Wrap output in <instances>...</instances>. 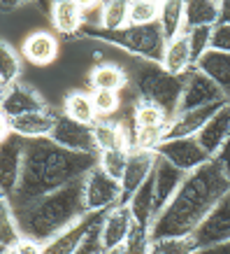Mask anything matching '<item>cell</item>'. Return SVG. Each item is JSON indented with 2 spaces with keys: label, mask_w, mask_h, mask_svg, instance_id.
<instances>
[{
  "label": "cell",
  "mask_w": 230,
  "mask_h": 254,
  "mask_svg": "<svg viewBox=\"0 0 230 254\" xmlns=\"http://www.w3.org/2000/svg\"><path fill=\"white\" fill-rule=\"evenodd\" d=\"M98 166V154H77L54 145L49 138L26 140L23 168L16 191L9 198L12 210H21L63 187L84 180Z\"/></svg>",
  "instance_id": "6da1fadb"
},
{
  "label": "cell",
  "mask_w": 230,
  "mask_h": 254,
  "mask_svg": "<svg viewBox=\"0 0 230 254\" xmlns=\"http://www.w3.org/2000/svg\"><path fill=\"white\" fill-rule=\"evenodd\" d=\"M230 193V182L223 175L221 166L209 159L205 166L184 177L175 198L153 219L149 236L151 238H184L198 229L202 219L214 210L223 196Z\"/></svg>",
  "instance_id": "7a4b0ae2"
},
{
  "label": "cell",
  "mask_w": 230,
  "mask_h": 254,
  "mask_svg": "<svg viewBox=\"0 0 230 254\" xmlns=\"http://www.w3.org/2000/svg\"><path fill=\"white\" fill-rule=\"evenodd\" d=\"M82 182L84 180H77L72 185L35 200L26 208L14 210L19 236L45 245L54 236H58L65 229H70L72 224H77L84 215H89L84 210Z\"/></svg>",
  "instance_id": "3957f363"
},
{
  "label": "cell",
  "mask_w": 230,
  "mask_h": 254,
  "mask_svg": "<svg viewBox=\"0 0 230 254\" xmlns=\"http://www.w3.org/2000/svg\"><path fill=\"white\" fill-rule=\"evenodd\" d=\"M79 35L105 42V45L119 47V49L128 52V54L139 59V61L158 63V65H161L163 54H165V45H168V40H165L158 23H151V26H126L123 31H116V33L82 31Z\"/></svg>",
  "instance_id": "277c9868"
},
{
  "label": "cell",
  "mask_w": 230,
  "mask_h": 254,
  "mask_svg": "<svg viewBox=\"0 0 230 254\" xmlns=\"http://www.w3.org/2000/svg\"><path fill=\"white\" fill-rule=\"evenodd\" d=\"M133 84L138 91V100L153 103L168 112L170 117L177 112L179 96L184 89V77H175L158 63L142 61L133 70Z\"/></svg>",
  "instance_id": "5b68a950"
},
{
  "label": "cell",
  "mask_w": 230,
  "mask_h": 254,
  "mask_svg": "<svg viewBox=\"0 0 230 254\" xmlns=\"http://www.w3.org/2000/svg\"><path fill=\"white\" fill-rule=\"evenodd\" d=\"M82 191H84L86 212H107L121 203V185L109 175H105L98 166L84 177Z\"/></svg>",
  "instance_id": "8992f818"
},
{
  "label": "cell",
  "mask_w": 230,
  "mask_h": 254,
  "mask_svg": "<svg viewBox=\"0 0 230 254\" xmlns=\"http://www.w3.org/2000/svg\"><path fill=\"white\" fill-rule=\"evenodd\" d=\"M153 154L168 161L170 166H175L177 170H182L184 175L198 170L200 166H205L209 161V156L205 154V149L200 147L195 138H172L163 140L161 145L153 149Z\"/></svg>",
  "instance_id": "52a82bcc"
},
{
  "label": "cell",
  "mask_w": 230,
  "mask_h": 254,
  "mask_svg": "<svg viewBox=\"0 0 230 254\" xmlns=\"http://www.w3.org/2000/svg\"><path fill=\"white\" fill-rule=\"evenodd\" d=\"M191 240L198 252L230 240V193L223 196L214 205V210L202 219V224L191 233Z\"/></svg>",
  "instance_id": "ba28073f"
},
{
  "label": "cell",
  "mask_w": 230,
  "mask_h": 254,
  "mask_svg": "<svg viewBox=\"0 0 230 254\" xmlns=\"http://www.w3.org/2000/svg\"><path fill=\"white\" fill-rule=\"evenodd\" d=\"M221 100H228L221 93V89H219L209 77H205L200 70L193 68L191 72L184 75V89H182V96H179L177 112L198 110V108H205V105H212V103H221Z\"/></svg>",
  "instance_id": "9c48e42d"
},
{
  "label": "cell",
  "mask_w": 230,
  "mask_h": 254,
  "mask_svg": "<svg viewBox=\"0 0 230 254\" xmlns=\"http://www.w3.org/2000/svg\"><path fill=\"white\" fill-rule=\"evenodd\" d=\"M49 140H51L54 145L68 149V152H77V154H98L95 138H93V126L77 124L63 115L56 117L54 131H51Z\"/></svg>",
  "instance_id": "30bf717a"
},
{
  "label": "cell",
  "mask_w": 230,
  "mask_h": 254,
  "mask_svg": "<svg viewBox=\"0 0 230 254\" xmlns=\"http://www.w3.org/2000/svg\"><path fill=\"white\" fill-rule=\"evenodd\" d=\"M23 149H26V140L9 133L7 138L0 142V191L7 198L19 187L23 168Z\"/></svg>",
  "instance_id": "8fae6325"
},
{
  "label": "cell",
  "mask_w": 230,
  "mask_h": 254,
  "mask_svg": "<svg viewBox=\"0 0 230 254\" xmlns=\"http://www.w3.org/2000/svg\"><path fill=\"white\" fill-rule=\"evenodd\" d=\"M133 215L126 203H119L112 210L105 212L100 222V252H114L121 250L128 233L133 229Z\"/></svg>",
  "instance_id": "7c38bea8"
},
{
  "label": "cell",
  "mask_w": 230,
  "mask_h": 254,
  "mask_svg": "<svg viewBox=\"0 0 230 254\" xmlns=\"http://www.w3.org/2000/svg\"><path fill=\"white\" fill-rule=\"evenodd\" d=\"M102 217H105V212H89V215H84L70 229L54 236L49 243H45L42 245V254H75L82 247V243L86 240V236L91 233L93 226L102 222Z\"/></svg>",
  "instance_id": "4fadbf2b"
},
{
  "label": "cell",
  "mask_w": 230,
  "mask_h": 254,
  "mask_svg": "<svg viewBox=\"0 0 230 254\" xmlns=\"http://www.w3.org/2000/svg\"><path fill=\"white\" fill-rule=\"evenodd\" d=\"M40 110H46V103L31 84L16 82L0 93V112L7 119L28 115V112H40Z\"/></svg>",
  "instance_id": "5bb4252c"
},
{
  "label": "cell",
  "mask_w": 230,
  "mask_h": 254,
  "mask_svg": "<svg viewBox=\"0 0 230 254\" xmlns=\"http://www.w3.org/2000/svg\"><path fill=\"white\" fill-rule=\"evenodd\" d=\"M156 159L158 156L153 154V152H149V149H131L123 177H121V182H119L121 185V203H128V198H131L133 193L151 177Z\"/></svg>",
  "instance_id": "9a60e30c"
},
{
  "label": "cell",
  "mask_w": 230,
  "mask_h": 254,
  "mask_svg": "<svg viewBox=\"0 0 230 254\" xmlns=\"http://www.w3.org/2000/svg\"><path fill=\"white\" fill-rule=\"evenodd\" d=\"M228 100H221V103H212V105H205V108H198V110H188V112H177L175 117H170V124H168V138L165 140H172V138H195L205 124L212 119V117L219 112V110L226 105Z\"/></svg>",
  "instance_id": "2e32d148"
},
{
  "label": "cell",
  "mask_w": 230,
  "mask_h": 254,
  "mask_svg": "<svg viewBox=\"0 0 230 254\" xmlns=\"http://www.w3.org/2000/svg\"><path fill=\"white\" fill-rule=\"evenodd\" d=\"M184 173L177 170L175 166H170L163 159H156L153 166L151 180H153V198H156V217L163 212V208L168 205L170 200L175 198V193L179 191V187L184 182Z\"/></svg>",
  "instance_id": "e0dca14e"
},
{
  "label": "cell",
  "mask_w": 230,
  "mask_h": 254,
  "mask_svg": "<svg viewBox=\"0 0 230 254\" xmlns=\"http://www.w3.org/2000/svg\"><path fill=\"white\" fill-rule=\"evenodd\" d=\"M21 52L28 63L38 65V68H45V65H51L58 59L61 47H58L56 35H51L49 31H33L23 40Z\"/></svg>",
  "instance_id": "ac0fdd59"
},
{
  "label": "cell",
  "mask_w": 230,
  "mask_h": 254,
  "mask_svg": "<svg viewBox=\"0 0 230 254\" xmlns=\"http://www.w3.org/2000/svg\"><path fill=\"white\" fill-rule=\"evenodd\" d=\"M56 117L51 110H40V112H28V115L7 119L9 122V133H14L23 140H38V138H49L54 131Z\"/></svg>",
  "instance_id": "d6986e66"
},
{
  "label": "cell",
  "mask_w": 230,
  "mask_h": 254,
  "mask_svg": "<svg viewBox=\"0 0 230 254\" xmlns=\"http://www.w3.org/2000/svg\"><path fill=\"white\" fill-rule=\"evenodd\" d=\"M228 135H230V105L226 103V105L205 124V128L195 135V140H198L200 147L205 149V154H207L209 159H214Z\"/></svg>",
  "instance_id": "ffe728a7"
},
{
  "label": "cell",
  "mask_w": 230,
  "mask_h": 254,
  "mask_svg": "<svg viewBox=\"0 0 230 254\" xmlns=\"http://www.w3.org/2000/svg\"><path fill=\"white\" fill-rule=\"evenodd\" d=\"M161 65L175 77H184L186 72L193 70V56H191V42H188V33H182L177 38L168 40L165 45V54H163Z\"/></svg>",
  "instance_id": "44dd1931"
},
{
  "label": "cell",
  "mask_w": 230,
  "mask_h": 254,
  "mask_svg": "<svg viewBox=\"0 0 230 254\" xmlns=\"http://www.w3.org/2000/svg\"><path fill=\"white\" fill-rule=\"evenodd\" d=\"M51 26L63 38L82 33V2L77 0H56L51 2Z\"/></svg>",
  "instance_id": "7402d4cb"
},
{
  "label": "cell",
  "mask_w": 230,
  "mask_h": 254,
  "mask_svg": "<svg viewBox=\"0 0 230 254\" xmlns=\"http://www.w3.org/2000/svg\"><path fill=\"white\" fill-rule=\"evenodd\" d=\"M93 138L98 152L107 149H131V131L126 128L123 122H112V119H98L93 124Z\"/></svg>",
  "instance_id": "603a6c76"
},
{
  "label": "cell",
  "mask_w": 230,
  "mask_h": 254,
  "mask_svg": "<svg viewBox=\"0 0 230 254\" xmlns=\"http://www.w3.org/2000/svg\"><path fill=\"white\" fill-rule=\"evenodd\" d=\"M193 68L212 79L221 89L223 96L230 100V54H221V52H212L209 49L205 56H200Z\"/></svg>",
  "instance_id": "cb8c5ba5"
},
{
  "label": "cell",
  "mask_w": 230,
  "mask_h": 254,
  "mask_svg": "<svg viewBox=\"0 0 230 254\" xmlns=\"http://www.w3.org/2000/svg\"><path fill=\"white\" fill-rule=\"evenodd\" d=\"M221 2L216 0H188L184 2V31L195 28H214L219 23Z\"/></svg>",
  "instance_id": "d4e9b609"
},
{
  "label": "cell",
  "mask_w": 230,
  "mask_h": 254,
  "mask_svg": "<svg viewBox=\"0 0 230 254\" xmlns=\"http://www.w3.org/2000/svg\"><path fill=\"white\" fill-rule=\"evenodd\" d=\"M126 205H128V210H131L133 222L138 224V226L151 229L153 219H156V198H153V180L151 177L139 187L138 191L133 193Z\"/></svg>",
  "instance_id": "484cf974"
},
{
  "label": "cell",
  "mask_w": 230,
  "mask_h": 254,
  "mask_svg": "<svg viewBox=\"0 0 230 254\" xmlns=\"http://www.w3.org/2000/svg\"><path fill=\"white\" fill-rule=\"evenodd\" d=\"M91 91H116L121 93L128 86V72L116 63H98L89 75Z\"/></svg>",
  "instance_id": "4316f807"
},
{
  "label": "cell",
  "mask_w": 230,
  "mask_h": 254,
  "mask_svg": "<svg viewBox=\"0 0 230 254\" xmlns=\"http://www.w3.org/2000/svg\"><path fill=\"white\" fill-rule=\"evenodd\" d=\"M63 117H68L77 124H84V126H93L98 122L95 117V108H93V98L91 93L86 91H70L63 98Z\"/></svg>",
  "instance_id": "83f0119b"
},
{
  "label": "cell",
  "mask_w": 230,
  "mask_h": 254,
  "mask_svg": "<svg viewBox=\"0 0 230 254\" xmlns=\"http://www.w3.org/2000/svg\"><path fill=\"white\" fill-rule=\"evenodd\" d=\"M158 26H161L165 40L182 35L184 33V2L182 0H165V2H161Z\"/></svg>",
  "instance_id": "f1b7e54d"
},
{
  "label": "cell",
  "mask_w": 230,
  "mask_h": 254,
  "mask_svg": "<svg viewBox=\"0 0 230 254\" xmlns=\"http://www.w3.org/2000/svg\"><path fill=\"white\" fill-rule=\"evenodd\" d=\"M133 128H153V126H165L170 124V115L163 108L146 103V100H138L133 105Z\"/></svg>",
  "instance_id": "f546056e"
},
{
  "label": "cell",
  "mask_w": 230,
  "mask_h": 254,
  "mask_svg": "<svg viewBox=\"0 0 230 254\" xmlns=\"http://www.w3.org/2000/svg\"><path fill=\"white\" fill-rule=\"evenodd\" d=\"M19 72H21V59L7 40L0 38V89L5 91L7 86L16 84Z\"/></svg>",
  "instance_id": "4dcf8cb0"
},
{
  "label": "cell",
  "mask_w": 230,
  "mask_h": 254,
  "mask_svg": "<svg viewBox=\"0 0 230 254\" xmlns=\"http://www.w3.org/2000/svg\"><path fill=\"white\" fill-rule=\"evenodd\" d=\"M21 238L19 236V229H16V219H14V210L9 205V198L0 191V247H9L16 245V240Z\"/></svg>",
  "instance_id": "1f68e13d"
},
{
  "label": "cell",
  "mask_w": 230,
  "mask_h": 254,
  "mask_svg": "<svg viewBox=\"0 0 230 254\" xmlns=\"http://www.w3.org/2000/svg\"><path fill=\"white\" fill-rule=\"evenodd\" d=\"M161 2L156 0H133L128 2V26H151L158 23Z\"/></svg>",
  "instance_id": "d6a6232c"
},
{
  "label": "cell",
  "mask_w": 230,
  "mask_h": 254,
  "mask_svg": "<svg viewBox=\"0 0 230 254\" xmlns=\"http://www.w3.org/2000/svg\"><path fill=\"white\" fill-rule=\"evenodd\" d=\"M128 26V2L126 0H109L102 7V28L100 31L116 33Z\"/></svg>",
  "instance_id": "836d02e7"
},
{
  "label": "cell",
  "mask_w": 230,
  "mask_h": 254,
  "mask_svg": "<svg viewBox=\"0 0 230 254\" xmlns=\"http://www.w3.org/2000/svg\"><path fill=\"white\" fill-rule=\"evenodd\" d=\"M128 154H131V149H107V152H98V168L102 170L105 175L112 177V180L121 182Z\"/></svg>",
  "instance_id": "e575fe53"
},
{
  "label": "cell",
  "mask_w": 230,
  "mask_h": 254,
  "mask_svg": "<svg viewBox=\"0 0 230 254\" xmlns=\"http://www.w3.org/2000/svg\"><path fill=\"white\" fill-rule=\"evenodd\" d=\"M149 254H198L191 236L184 238H151Z\"/></svg>",
  "instance_id": "d590c367"
},
{
  "label": "cell",
  "mask_w": 230,
  "mask_h": 254,
  "mask_svg": "<svg viewBox=\"0 0 230 254\" xmlns=\"http://www.w3.org/2000/svg\"><path fill=\"white\" fill-rule=\"evenodd\" d=\"M91 98L98 119H109L121 108V93L116 91H91Z\"/></svg>",
  "instance_id": "8d00e7d4"
},
{
  "label": "cell",
  "mask_w": 230,
  "mask_h": 254,
  "mask_svg": "<svg viewBox=\"0 0 230 254\" xmlns=\"http://www.w3.org/2000/svg\"><path fill=\"white\" fill-rule=\"evenodd\" d=\"M149 245H151L149 229L133 224L131 233H128V238H126V243L121 247V254H149Z\"/></svg>",
  "instance_id": "74e56055"
},
{
  "label": "cell",
  "mask_w": 230,
  "mask_h": 254,
  "mask_svg": "<svg viewBox=\"0 0 230 254\" xmlns=\"http://www.w3.org/2000/svg\"><path fill=\"white\" fill-rule=\"evenodd\" d=\"M102 7L105 2H82V31L102 28Z\"/></svg>",
  "instance_id": "f35d334b"
},
{
  "label": "cell",
  "mask_w": 230,
  "mask_h": 254,
  "mask_svg": "<svg viewBox=\"0 0 230 254\" xmlns=\"http://www.w3.org/2000/svg\"><path fill=\"white\" fill-rule=\"evenodd\" d=\"M186 33H188L193 65H195L200 56H205L209 52V38H212V28H195V31H186Z\"/></svg>",
  "instance_id": "ab89813d"
},
{
  "label": "cell",
  "mask_w": 230,
  "mask_h": 254,
  "mask_svg": "<svg viewBox=\"0 0 230 254\" xmlns=\"http://www.w3.org/2000/svg\"><path fill=\"white\" fill-rule=\"evenodd\" d=\"M209 49L212 52H221V54H230V26L228 23H216L214 28H212Z\"/></svg>",
  "instance_id": "60d3db41"
},
{
  "label": "cell",
  "mask_w": 230,
  "mask_h": 254,
  "mask_svg": "<svg viewBox=\"0 0 230 254\" xmlns=\"http://www.w3.org/2000/svg\"><path fill=\"white\" fill-rule=\"evenodd\" d=\"M214 161L221 166L223 175H226V180L230 182V135L226 138V142L221 145V149H219V154L214 156Z\"/></svg>",
  "instance_id": "b9f144b4"
},
{
  "label": "cell",
  "mask_w": 230,
  "mask_h": 254,
  "mask_svg": "<svg viewBox=\"0 0 230 254\" xmlns=\"http://www.w3.org/2000/svg\"><path fill=\"white\" fill-rule=\"evenodd\" d=\"M9 250H12V254H42V245L28 238H19L16 245L9 247Z\"/></svg>",
  "instance_id": "7bdbcfd3"
},
{
  "label": "cell",
  "mask_w": 230,
  "mask_h": 254,
  "mask_svg": "<svg viewBox=\"0 0 230 254\" xmlns=\"http://www.w3.org/2000/svg\"><path fill=\"white\" fill-rule=\"evenodd\" d=\"M26 2H21V0H0V12L2 14H9V12H14V9L23 7Z\"/></svg>",
  "instance_id": "ee69618b"
},
{
  "label": "cell",
  "mask_w": 230,
  "mask_h": 254,
  "mask_svg": "<svg viewBox=\"0 0 230 254\" xmlns=\"http://www.w3.org/2000/svg\"><path fill=\"white\" fill-rule=\"evenodd\" d=\"M198 254H230V240H226V243H221L216 247H209V250H202Z\"/></svg>",
  "instance_id": "f6af8a7d"
},
{
  "label": "cell",
  "mask_w": 230,
  "mask_h": 254,
  "mask_svg": "<svg viewBox=\"0 0 230 254\" xmlns=\"http://www.w3.org/2000/svg\"><path fill=\"white\" fill-rule=\"evenodd\" d=\"M219 23H228L230 26V0H223L221 9H219Z\"/></svg>",
  "instance_id": "bcb514c9"
},
{
  "label": "cell",
  "mask_w": 230,
  "mask_h": 254,
  "mask_svg": "<svg viewBox=\"0 0 230 254\" xmlns=\"http://www.w3.org/2000/svg\"><path fill=\"white\" fill-rule=\"evenodd\" d=\"M7 135H9V122H7V117L0 112V142L7 138Z\"/></svg>",
  "instance_id": "7dc6e473"
},
{
  "label": "cell",
  "mask_w": 230,
  "mask_h": 254,
  "mask_svg": "<svg viewBox=\"0 0 230 254\" xmlns=\"http://www.w3.org/2000/svg\"><path fill=\"white\" fill-rule=\"evenodd\" d=\"M100 254H121V250H114V252H100Z\"/></svg>",
  "instance_id": "c3c4849f"
},
{
  "label": "cell",
  "mask_w": 230,
  "mask_h": 254,
  "mask_svg": "<svg viewBox=\"0 0 230 254\" xmlns=\"http://www.w3.org/2000/svg\"><path fill=\"white\" fill-rule=\"evenodd\" d=\"M2 254H12V250H5V252H2Z\"/></svg>",
  "instance_id": "681fc988"
},
{
  "label": "cell",
  "mask_w": 230,
  "mask_h": 254,
  "mask_svg": "<svg viewBox=\"0 0 230 254\" xmlns=\"http://www.w3.org/2000/svg\"><path fill=\"white\" fill-rule=\"evenodd\" d=\"M2 252H5V247H0V254H2Z\"/></svg>",
  "instance_id": "f907efd6"
},
{
  "label": "cell",
  "mask_w": 230,
  "mask_h": 254,
  "mask_svg": "<svg viewBox=\"0 0 230 254\" xmlns=\"http://www.w3.org/2000/svg\"><path fill=\"white\" fill-rule=\"evenodd\" d=\"M228 105H230V100H228Z\"/></svg>",
  "instance_id": "816d5d0a"
}]
</instances>
